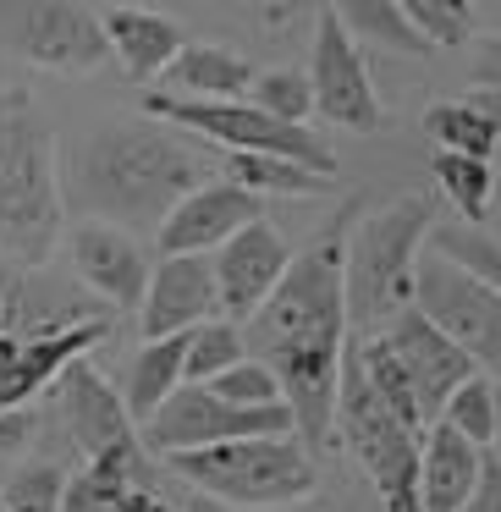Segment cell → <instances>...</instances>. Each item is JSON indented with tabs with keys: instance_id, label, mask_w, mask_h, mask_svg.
<instances>
[{
	"instance_id": "obj_1",
	"label": "cell",
	"mask_w": 501,
	"mask_h": 512,
	"mask_svg": "<svg viewBox=\"0 0 501 512\" xmlns=\"http://www.w3.org/2000/svg\"><path fill=\"white\" fill-rule=\"evenodd\" d=\"M243 353L276 375V391L292 413V435L303 446L331 441L336 375L347 353V303H342V232H325L303 254H292L254 320L237 325Z\"/></svg>"
},
{
	"instance_id": "obj_2",
	"label": "cell",
	"mask_w": 501,
	"mask_h": 512,
	"mask_svg": "<svg viewBox=\"0 0 501 512\" xmlns=\"http://www.w3.org/2000/svg\"><path fill=\"white\" fill-rule=\"evenodd\" d=\"M221 149L155 122V116H122L94 127L72 155V204L89 221L122 226V232H160L171 210L193 188L221 177Z\"/></svg>"
},
{
	"instance_id": "obj_3",
	"label": "cell",
	"mask_w": 501,
	"mask_h": 512,
	"mask_svg": "<svg viewBox=\"0 0 501 512\" xmlns=\"http://www.w3.org/2000/svg\"><path fill=\"white\" fill-rule=\"evenodd\" d=\"M430 232L435 199L430 193H402V199L358 215V226L342 237V303L353 342L380 336L402 309H413V270H419Z\"/></svg>"
},
{
	"instance_id": "obj_4",
	"label": "cell",
	"mask_w": 501,
	"mask_h": 512,
	"mask_svg": "<svg viewBox=\"0 0 501 512\" xmlns=\"http://www.w3.org/2000/svg\"><path fill=\"white\" fill-rule=\"evenodd\" d=\"M67 193L56 171V133L39 116L34 94H0V254L34 270L56 254Z\"/></svg>"
},
{
	"instance_id": "obj_5",
	"label": "cell",
	"mask_w": 501,
	"mask_h": 512,
	"mask_svg": "<svg viewBox=\"0 0 501 512\" xmlns=\"http://www.w3.org/2000/svg\"><path fill=\"white\" fill-rule=\"evenodd\" d=\"M188 490L221 501L232 512H270V507H303L320 490L314 452L298 435H254V441H226L204 452L171 457Z\"/></svg>"
},
{
	"instance_id": "obj_6",
	"label": "cell",
	"mask_w": 501,
	"mask_h": 512,
	"mask_svg": "<svg viewBox=\"0 0 501 512\" xmlns=\"http://www.w3.org/2000/svg\"><path fill=\"white\" fill-rule=\"evenodd\" d=\"M331 435L347 446L369 485L380 490L386 512H419L413 507V479H419V430L391 419V408L369 391L364 369H358V347L347 336L342 375H336V408H331Z\"/></svg>"
},
{
	"instance_id": "obj_7",
	"label": "cell",
	"mask_w": 501,
	"mask_h": 512,
	"mask_svg": "<svg viewBox=\"0 0 501 512\" xmlns=\"http://www.w3.org/2000/svg\"><path fill=\"white\" fill-rule=\"evenodd\" d=\"M144 116L221 149V155H276V160H292V166L320 171V177H336V155L320 144L314 127L270 122L248 100H166V94H144Z\"/></svg>"
},
{
	"instance_id": "obj_8",
	"label": "cell",
	"mask_w": 501,
	"mask_h": 512,
	"mask_svg": "<svg viewBox=\"0 0 501 512\" xmlns=\"http://www.w3.org/2000/svg\"><path fill=\"white\" fill-rule=\"evenodd\" d=\"M413 309L490 380L501 386V292L485 287L474 270L452 265L446 254L424 248L413 270Z\"/></svg>"
},
{
	"instance_id": "obj_9",
	"label": "cell",
	"mask_w": 501,
	"mask_h": 512,
	"mask_svg": "<svg viewBox=\"0 0 501 512\" xmlns=\"http://www.w3.org/2000/svg\"><path fill=\"white\" fill-rule=\"evenodd\" d=\"M254 435H292V413L287 408H226L210 386H177L149 424H138L144 452L160 457H182V452H204V446H226V441H254Z\"/></svg>"
},
{
	"instance_id": "obj_10",
	"label": "cell",
	"mask_w": 501,
	"mask_h": 512,
	"mask_svg": "<svg viewBox=\"0 0 501 512\" xmlns=\"http://www.w3.org/2000/svg\"><path fill=\"white\" fill-rule=\"evenodd\" d=\"M0 34L23 61L45 72H100L111 45L94 6L78 0H28V6H0Z\"/></svg>"
},
{
	"instance_id": "obj_11",
	"label": "cell",
	"mask_w": 501,
	"mask_h": 512,
	"mask_svg": "<svg viewBox=\"0 0 501 512\" xmlns=\"http://www.w3.org/2000/svg\"><path fill=\"white\" fill-rule=\"evenodd\" d=\"M303 78H309L314 111H320L331 127H342V133H380L386 111H380L369 61H364V50L347 39V28L336 23L331 6L320 12V28H314V56H309V72H303Z\"/></svg>"
},
{
	"instance_id": "obj_12",
	"label": "cell",
	"mask_w": 501,
	"mask_h": 512,
	"mask_svg": "<svg viewBox=\"0 0 501 512\" xmlns=\"http://www.w3.org/2000/svg\"><path fill=\"white\" fill-rule=\"evenodd\" d=\"M111 320H78V325H45L39 336H6L0 331V413H17L50 391L94 342H105Z\"/></svg>"
},
{
	"instance_id": "obj_13",
	"label": "cell",
	"mask_w": 501,
	"mask_h": 512,
	"mask_svg": "<svg viewBox=\"0 0 501 512\" xmlns=\"http://www.w3.org/2000/svg\"><path fill=\"white\" fill-rule=\"evenodd\" d=\"M287 265H292L287 237H281L265 215H259V221H248L232 243L210 254V270H215V314H221L226 325H248L259 303L276 292V281L287 276Z\"/></svg>"
},
{
	"instance_id": "obj_14",
	"label": "cell",
	"mask_w": 501,
	"mask_h": 512,
	"mask_svg": "<svg viewBox=\"0 0 501 512\" xmlns=\"http://www.w3.org/2000/svg\"><path fill=\"white\" fill-rule=\"evenodd\" d=\"M380 342H386V353L397 358V369H402V380H408V391H413V402H419V419H424V430H430L435 419H441V408H446V397H452L463 380H474L479 369L468 364L463 353H457L452 342H446L441 331H435L430 320H424L419 309H402L397 320L380 331Z\"/></svg>"
},
{
	"instance_id": "obj_15",
	"label": "cell",
	"mask_w": 501,
	"mask_h": 512,
	"mask_svg": "<svg viewBox=\"0 0 501 512\" xmlns=\"http://www.w3.org/2000/svg\"><path fill=\"white\" fill-rule=\"evenodd\" d=\"M67 254H72V270L78 281L105 298L111 309H138L144 303V287H149V254L133 232L122 226H105V221H78L67 237Z\"/></svg>"
},
{
	"instance_id": "obj_16",
	"label": "cell",
	"mask_w": 501,
	"mask_h": 512,
	"mask_svg": "<svg viewBox=\"0 0 501 512\" xmlns=\"http://www.w3.org/2000/svg\"><path fill=\"white\" fill-rule=\"evenodd\" d=\"M248 221H259V199L243 188H232L226 177L193 188L177 210L160 221L155 243H160V259H177V254H204L210 259L215 248H226Z\"/></svg>"
},
{
	"instance_id": "obj_17",
	"label": "cell",
	"mask_w": 501,
	"mask_h": 512,
	"mask_svg": "<svg viewBox=\"0 0 501 512\" xmlns=\"http://www.w3.org/2000/svg\"><path fill=\"white\" fill-rule=\"evenodd\" d=\"M204 320H215V270L204 254H177L149 270L144 303H138V331L144 342L160 336H188Z\"/></svg>"
},
{
	"instance_id": "obj_18",
	"label": "cell",
	"mask_w": 501,
	"mask_h": 512,
	"mask_svg": "<svg viewBox=\"0 0 501 512\" xmlns=\"http://www.w3.org/2000/svg\"><path fill=\"white\" fill-rule=\"evenodd\" d=\"M56 397H61V424H67L72 446H78L89 463L105 452H116V446H127V441H138L133 419H127V408H122V391H116L89 358H78V364L56 380Z\"/></svg>"
},
{
	"instance_id": "obj_19",
	"label": "cell",
	"mask_w": 501,
	"mask_h": 512,
	"mask_svg": "<svg viewBox=\"0 0 501 512\" xmlns=\"http://www.w3.org/2000/svg\"><path fill=\"white\" fill-rule=\"evenodd\" d=\"M485 452L468 446L457 430L430 424L419 435V479H413V507L419 512H463L468 496L479 490Z\"/></svg>"
},
{
	"instance_id": "obj_20",
	"label": "cell",
	"mask_w": 501,
	"mask_h": 512,
	"mask_svg": "<svg viewBox=\"0 0 501 512\" xmlns=\"http://www.w3.org/2000/svg\"><path fill=\"white\" fill-rule=\"evenodd\" d=\"M100 28L111 56L122 61V72L133 83H160L171 61L188 50V34L149 6H100Z\"/></svg>"
},
{
	"instance_id": "obj_21",
	"label": "cell",
	"mask_w": 501,
	"mask_h": 512,
	"mask_svg": "<svg viewBox=\"0 0 501 512\" xmlns=\"http://www.w3.org/2000/svg\"><path fill=\"white\" fill-rule=\"evenodd\" d=\"M248 83H254V67L243 56H232L221 45H188L149 94H166V100H243Z\"/></svg>"
},
{
	"instance_id": "obj_22",
	"label": "cell",
	"mask_w": 501,
	"mask_h": 512,
	"mask_svg": "<svg viewBox=\"0 0 501 512\" xmlns=\"http://www.w3.org/2000/svg\"><path fill=\"white\" fill-rule=\"evenodd\" d=\"M182 358H188V336H160V342H144L127 364V380H122V408L127 419L149 424V413L182 386Z\"/></svg>"
},
{
	"instance_id": "obj_23",
	"label": "cell",
	"mask_w": 501,
	"mask_h": 512,
	"mask_svg": "<svg viewBox=\"0 0 501 512\" xmlns=\"http://www.w3.org/2000/svg\"><path fill=\"white\" fill-rule=\"evenodd\" d=\"M221 177L232 188L254 193V199H265V193H276V199H314V193L331 188V177H320L309 166H292V160H276V155H226Z\"/></svg>"
},
{
	"instance_id": "obj_24",
	"label": "cell",
	"mask_w": 501,
	"mask_h": 512,
	"mask_svg": "<svg viewBox=\"0 0 501 512\" xmlns=\"http://www.w3.org/2000/svg\"><path fill=\"white\" fill-rule=\"evenodd\" d=\"M336 23L347 28V39H364V45H380L391 50V56H430V45H424L419 34H413L408 12H402L397 0H347V6H331Z\"/></svg>"
},
{
	"instance_id": "obj_25",
	"label": "cell",
	"mask_w": 501,
	"mask_h": 512,
	"mask_svg": "<svg viewBox=\"0 0 501 512\" xmlns=\"http://www.w3.org/2000/svg\"><path fill=\"white\" fill-rule=\"evenodd\" d=\"M424 133L435 138V155L496 166V133H490V122L468 100H435L430 111H424Z\"/></svg>"
},
{
	"instance_id": "obj_26",
	"label": "cell",
	"mask_w": 501,
	"mask_h": 512,
	"mask_svg": "<svg viewBox=\"0 0 501 512\" xmlns=\"http://www.w3.org/2000/svg\"><path fill=\"white\" fill-rule=\"evenodd\" d=\"M243 331L226 320H204L199 331H188V358H182V386H210L215 375H226L232 364H243Z\"/></svg>"
},
{
	"instance_id": "obj_27",
	"label": "cell",
	"mask_w": 501,
	"mask_h": 512,
	"mask_svg": "<svg viewBox=\"0 0 501 512\" xmlns=\"http://www.w3.org/2000/svg\"><path fill=\"white\" fill-rule=\"evenodd\" d=\"M248 105H254L259 116H270V122H287V127H303L314 116V94H309V78L292 67H270V72H254V83H248L243 94Z\"/></svg>"
},
{
	"instance_id": "obj_28",
	"label": "cell",
	"mask_w": 501,
	"mask_h": 512,
	"mask_svg": "<svg viewBox=\"0 0 501 512\" xmlns=\"http://www.w3.org/2000/svg\"><path fill=\"white\" fill-rule=\"evenodd\" d=\"M435 182H441V193L452 199V210L463 215L468 226H474V221H485L490 193H496V166H485V160L435 155Z\"/></svg>"
},
{
	"instance_id": "obj_29",
	"label": "cell",
	"mask_w": 501,
	"mask_h": 512,
	"mask_svg": "<svg viewBox=\"0 0 501 512\" xmlns=\"http://www.w3.org/2000/svg\"><path fill=\"white\" fill-rule=\"evenodd\" d=\"M435 424L457 430L468 446H490V430H496V386H490L485 375L463 380V386L446 397V408H441V419H435Z\"/></svg>"
},
{
	"instance_id": "obj_30",
	"label": "cell",
	"mask_w": 501,
	"mask_h": 512,
	"mask_svg": "<svg viewBox=\"0 0 501 512\" xmlns=\"http://www.w3.org/2000/svg\"><path fill=\"white\" fill-rule=\"evenodd\" d=\"M402 12H408L413 34L430 50H452L474 34V6H468V0H408Z\"/></svg>"
},
{
	"instance_id": "obj_31",
	"label": "cell",
	"mask_w": 501,
	"mask_h": 512,
	"mask_svg": "<svg viewBox=\"0 0 501 512\" xmlns=\"http://www.w3.org/2000/svg\"><path fill=\"white\" fill-rule=\"evenodd\" d=\"M61 490H67L61 463H23L0 485V507L6 512H61Z\"/></svg>"
},
{
	"instance_id": "obj_32",
	"label": "cell",
	"mask_w": 501,
	"mask_h": 512,
	"mask_svg": "<svg viewBox=\"0 0 501 512\" xmlns=\"http://www.w3.org/2000/svg\"><path fill=\"white\" fill-rule=\"evenodd\" d=\"M430 237H435V254H446L452 265L474 270L485 287L501 292V243L496 237L474 232V226H441V232H430Z\"/></svg>"
},
{
	"instance_id": "obj_33",
	"label": "cell",
	"mask_w": 501,
	"mask_h": 512,
	"mask_svg": "<svg viewBox=\"0 0 501 512\" xmlns=\"http://www.w3.org/2000/svg\"><path fill=\"white\" fill-rule=\"evenodd\" d=\"M210 391L226 402V408H243V413L287 408V402H281V391H276V375H270L265 364H254V358H243V364H232L226 375H215Z\"/></svg>"
},
{
	"instance_id": "obj_34",
	"label": "cell",
	"mask_w": 501,
	"mask_h": 512,
	"mask_svg": "<svg viewBox=\"0 0 501 512\" xmlns=\"http://www.w3.org/2000/svg\"><path fill=\"white\" fill-rule=\"evenodd\" d=\"M61 512H116L105 501V490L94 485L89 474H67V490H61Z\"/></svg>"
},
{
	"instance_id": "obj_35",
	"label": "cell",
	"mask_w": 501,
	"mask_h": 512,
	"mask_svg": "<svg viewBox=\"0 0 501 512\" xmlns=\"http://www.w3.org/2000/svg\"><path fill=\"white\" fill-rule=\"evenodd\" d=\"M463 512H501V468L485 457V474H479V490L468 496Z\"/></svg>"
},
{
	"instance_id": "obj_36",
	"label": "cell",
	"mask_w": 501,
	"mask_h": 512,
	"mask_svg": "<svg viewBox=\"0 0 501 512\" xmlns=\"http://www.w3.org/2000/svg\"><path fill=\"white\" fill-rule=\"evenodd\" d=\"M34 435V413L17 408V413H0V452H17V446Z\"/></svg>"
},
{
	"instance_id": "obj_37",
	"label": "cell",
	"mask_w": 501,
	"mask_h": 512,
	"mask_svg": "<svg viewBox=\"0 0 501 512\" xmlns=\"http://www.w3.org/2000/svg\"><path fill=\"white\" fill-rule=\"evenodd\" d=\"M468 105H474V111L490 122V133H496V166H501V89H474Z\"/></svg>"
},
{
	"instance_id": "obj_38",
	"label": "cell",
	"mask_w": 501,
	"mask_h": 512,
	"mask_svg": "<svg viewBox=\"0 0 501 512\" xmlns=\"http://www.w3.org/2000/svg\"><path fill=\"white\" fill-rule=\"evenodd\" d=\"M474 83L479 89H501V39L485 45V56H479V67H474Z\"/></svg>"
},
{
	"instance_id": "obj_39",
	"label": "cell",
	"mask_w": 501,
	"mask_h": 512,
	"mask_svg": "<svg viewBox=\"0 0 501 512\" xmlns=\"http://www.w3.org/2000/svg\"><path fill=\"white\" fill-rule=\"evenodd\" d=\"M171 512H232V507H221V501H210V496H199V490H188V496L171 501Z\"/></svg>"
},
{
	"instance_id": "obj_40",
	"label": "cell",
	"mask_w": 501,
	"mask_h": 512,
	"mask_svg": "<svg viewBox=\"0 0 501 512\" xmlns=\"http://www.w3.org/2000/svg\"><path fill=\"white\" fill-rule=\"evenodd\" d=\"M490 463L501 468V386H496V430H490Z\"/></svg>"
},
{
	"instance_id": "obj_41",
	"label": "cell",
	"mask_w": 501,
	"mask_h": 512,
	"mask_svg": "<svg viewBox=\"0 0 501 512\" xmlns=\"http://www.w3.org/2000/svg\"><path fill=\"white\" fill-rule=\"evenodd\" d=\"M0 320H6V303H0Z\"/></svg>"
},
{
	"instance_id": "obj_42",
	"label": "cell",
	"mask_w": 501,
	"mask_h": 512,
	"mask_svg": "<svg viewBox=\"0 0 501 512\" xmlns=\"http://www.w3.org/2000/svg\"><path fill=\"white\" fill-rule=\"evenodd\" d=\"M0 512H6V507H0Z\"/></svg>"
}]
</instances>
